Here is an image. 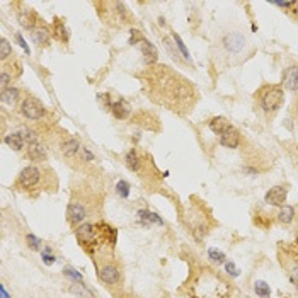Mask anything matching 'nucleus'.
Listing matches in <instances>:
<instances>
[{
    "instance_id": "obj_1",
    "label": "nucleus",
    "mask_w": 298,
    "mask_h": 298,
    "mask_svg": "<svg viewBox=\"0 0 298 298\" xmlns=\"http://www.w3.org/2000/svg\"><path fill=\"white\" fill-rule=\"evenodd\" d=\"M145 95L178 116H189L200 103V90L188 77L169 65L157 63L136 72Z\"/></svg>"
},
{
    "instance_id": "obj_2",
    "label": "nucleus",
    "mask_w": 298,
    "mask_h": 298,
    "mask_svg": "<svg viewBox=\"0 0 298 298\" xmlns=\"http://www.w3.org/2000/svg\"><path fill=\"white\" fill-rule=\"evenodd\" d=\"M70 201L67 205V221L75 230L85 221L101 213L103 210L104 193L94 186L90 179L77 178L70 188Z\"/></svg>"
},
{
    "instance_id": "obj_3",
    "label": "nucleus",
    "mask_w": 298,
    "mask_h": 298,
    "mask_svg": "<svg viewBox=\"0 0 298 298\" xmlns=\"http://www.w3.org/2000/svg\"><path fill=\"white\" fill-rule=\"evenodd\" d=\"M254 43L247 38L245 33L239 29H229L220 34L218 39L213 43L211 57L215 65L221 68H234L249 60L254 53Z\"/></svg>"
},
{
    "instance_id": "obj_4",
    "label": "nucleus",
    "mask_w": 298,
    "mask_h": 298,
    "mask_svg": "<svg viewBox=\"0 0 298 298\" xmlns=\"http://www.w3.org/2000/svg\"><path fill=\"white\" fill-rule=\"evenodd\" d=\"M189 298H232L234 285L225 275L215 267L201 266L188 281Z\"/></svg>"
},
{
    "instance_id": "obj_5",
    "label": "nucleus",
    "mask_w": 298,
    "mask_h": 298,
    "mask_svg": "<svg viewBox=\"0 0 298 298\" xmlns=\"http://www.w3.org/2000/svg\"><path fill=\"white\" fill-rule=\"evenodd\" d=\"M75 237H77L79 245L90 259H94L99 252L113 249L116 247V239H118V230L113 225H109L104 220L85 221L75 229Z\"/></svg>"
},
{
    "instance_id": "obj_6",
    "label": "nucleus",
    "mask_w": 298,
    "mask_h": 298,
    "mask_svg": "<svg viewBox=\"0 0 298 298\" xmlns=\"http://www.w3.org/2000/svg\"><path fill=\"white\" fill-rule=\"evenodd\" d=\"M12 189L28 196H39L41 193H57L58 178L57 172L46 164H34L24 167L17 174Z\"/></svg>"
},
{
    "instance_id": "obj_7",
    "label": "nucleus",
    "mask_w": 298,
    "mask_h": 298,
    "mask_svg": "<svg viewBox=\"0 0 298 298\" xmlns=\"http://www.w3.org/2000/svg\"><path fill=\"white\" fill-rule=\"evenodd\" d=\"M285 103V89L281 84H262L254 92V108L256 113L266 123H271L275 116L280 113Z\"/></svg>"
},
{
    "instance_id": "obj_8",
    "label": "nucleus",
    "mask_w": 298,
    "mask_h": 298,
    "mask_svg": "<svg viewBox=\"0 0 298 298\" xmlns=\"http://www.w3.org/2000/svg\"><path fill=\"white\" fill-rule=\"evenodd\" d=\"M95 271H97L99 281L106 288H109L111 293H116V290L123 288V266L114 256L113 249L99 252L92 259Z\"/></svg>"
},
{
    "instance_id": "obj_9",
    "label": "nucleus",
    "mask_w": 298,
    "mask_h": 298,
    "mask_svg": "<svg viewBox=\"0 0 298 298\" xmlns=\"http://www.w3.org/2000/svg\"><path fill=\"white\" fill-rule=\"evenodd\" d=\"M183 221L189 229L191 235L196 242H203L208 237L211 227L215 225L213 218H211L210 210H206V206L201 203H189L188 210L183 216Z\"/></svg>"
},
{
    "instance_id": "obj_10",
    "label": "nucleus",
    "mask_w": 298,
    "mask_h": 298,
    "mask_svg": "<svg viewBox=\"0 0 298 298\" xmlns=\"http://www.w3.org/2000/svg\"><path fill=\"white\" fill-rule=\"evenodd\" d=\"M94 7L97 9L103 22L111 28H125L135 22L130 9L123 2H95Z\"/></svg>"
},
{
    "instance_id": "obj_11",
    "label": "nucleus",
    "mask_w": 298,
    "mask_h": 298,
    "mask_svg": "<svg viewBox=\"0 0 298 298\" xmlns=\"http://www.w3.org/2000/svg\"><path fill=\"white\" fill-rule=\"evenodd\" d=\"M125 164L131 172H135L141 181H155L159 179L157 167H155L152 157L141 152L140 148H131L125 155Z\"/></svg>"
},
{
    "instance_id": "obj_12",
    "label": "nucleus",
    "mask_w": 298,
    "mask_h": 298,
    "mask_svg": "<svg viewBox=\"0 0 298 298\" xmlns=\"http://www.w3.org/2000/svg\"><path fill=\"white\" fill-rule=\"evenodd\" d=\"M19 111L29 121H38L39 123V121H44L48 118V108L43 104L41 99L34 97V95H26L19 106Z\"/></svg>"
},
{
    "instance_id": "obj_13",
    "label": "nucleus",
    "mask_w": 298,
    "mask_h": 298,
    "mask_svg": "<svg viewBox=\"0 0 298 298\" xmlns=\"http://www.w3.org/2000/svg\"><path fill=\"white\" fill-rule=\"evenodd\" d=\"M22 75V63L16 55L11 57L7 62L2 63V68H0V87L7 89L12 87V84Z\"/></svg>"
},
{
    "instance_id": "obj_14",
    "label": "nucleus",
    "mask_w": 298,
    "mask_h": 298,
    "mask_svg": "<svg viewBox=\"0 0 298 298\" xmlns=\"http://www.w3.org/2000/svg\"><path fill=\"white\" fill-rule=\"evenodd\" d=\"M31 39L38 48H49L52 46L53 34H52V28H49V24L44 22L43 19H39L36 28L31 31Z\"/></svg>"
},
{
    "instance_id": "obj_15",
    "label": "nucleus",
    "mask_w": 298,
    "mask_h": 298,
    "mask_svg": "<svg viewBox=\"0 0 298 298\" xmlns=\"http://www.w3.org/2000/svg\"><path fill=\"white\" fill-rule=\"evenodd\" d=\"M19 11H17V21H19V24L26 29V31H29L31 33L34 28H36V24L39 22V17L38 14H36V11H33V9H29L26 4H22V2H19Z\"/></svg>"
},
{
    "instance_id": "obj_16",
    "label": "nucleus",
    "mask_w": 298,
    "mask_h": 298,
    "mask_svg": "<svg viewBox=\"0 0 298 298\" xmlns=\"http://www.w3.org/2000/svg\"><path fill=\"white\" fill-rule=\"evenodd\" d=\"M278 259H280V264H281L283 269H285L286 276L290 278V281L298 288V261L281 249H280V252H278Z\"/></svg>"
},
{
    "instance_id": "obj_17",
    "label": "nucleus",
    "mask_w": 298,
    "mask_h": 298,
    "mask_svg": "<svg viewBox=\"0 0 298 298\" xmlns=\"http://www.w3.org/2000/svg\"><path fill=\"white\" fill-rule=\"evenodd\" d=\"M286 198H288V186L278 184V186H272L264 194V203L269 206H275V208H281V206H285Z\"/></svg>"
},
{
    "instance_id": "obj_18",
    "label": "nucleus",
    "mask_w": 298,
    "mask_h": 298,
    "mask_svg": "<svg viewBox=\"0 0 298 298\" xmlns=\"http://www.w3.org/2000/svg\"><path fill=\"white\" fill-rule=\"evenodd\" d=\"M52 28V34H53V39L58 41L60 44H68L70 41V33H68V28H67V22H65L63 17H53V22L49 24Z\"/></svg>"
},
{
    "instance_id": "obj_19",
    "label": "nucleus",
    "mask_w": 298,
    "mask_h": 298,
    "mask_svg": "<svg viewBox=\"0 0 298 298\" xmlns=\"http://www.w3.org/2000/svg\"><path fill=\"white\" fill-rule=\"evenodd\" d=\"M281 87L298 92V65H290L281 73Z\"/></svg>"
},
{
    "instance_id": "obj_20",
    "label": "nucleus",
    "mask_w": 298,
    "mask_h": 298,
    "mask_svg": "<svg viewBox=\"0 0 298 298\" xmlns=\"http://www.w3.org/2000/svg\"><path fill=\"white\" fill-rule=\"evenodd\" d=\"M218 141L221 146H225V148H239V145L242 143V133L239 130L235 128V126H232L230 130H227L224 135L218 136Z\"/></svg>"
},
{
    "instance_id": "obj_21",
    "label": "nucleus",
    "mask_w": 298,
    "mask_h": 298,
    "mask_svg": "<svg viewBox=\"0 0 298 298\" xmlns=\"http://www.w3.org/2000/svg\"><path fill=\"white\" fill-rule=\"evenodd\" d=\"M26 157L31 160V162H36V164H44L48 160V152L44 148V145L38 143H31V145H26Z\"/></svg>"
},
{
    "instance_id": "obj_22",
    "label": "nucleus",
    "mask_w": 298,
    "mask_h": 298,
    "mask_svg": "<svg viewBox=\"0 0 298 298\" xmlns=\"http://www.w3.org/2000/svg\"><path fill=\"white\" fill-rule=\"evenodd\" d=\"M140 49H141V55H143V62L146 67H152V65H157L159 62V49L154 46L148 39L140 43Z\"/></svg>"
},
{
    "instance_id": "obj_23",
    "label": "nucleus",
    "mask_w": 298,
    "mask_h": 298,
    "mask_svg": "<svg viewBox=\"0 0 298 298\" xmlns=\"http://www.w3.org/2000/svg\"><path fill=\"white\" fill-rule=\"evenodd\" d=\"M24 97H26V95H22V92L17 87L2 89V103L6 106H9V108H16V106H21Z\"/></svg>"
},
{
    "instance_id": "obj_24",
    "label": "nucleus",
    "mask_w": 298,
    "mask_h": 298,
    "mask_svg": "<svg viewBox=\"0 0 298 298\" xmlns=\"http://www.w3.org/2000/svg\"><path fill=\"white\" fill-rule=\"evenodd\" d=\"M296 208L293 205H285L281 206L280 210H278L276 213V221L281 225H291L293 221L296 220Z\"/></svg>"
},
{
    "instance_id": "obj_25",
    "label": "nucleus",
    "mask_w": 298,
    "mask_h": 298,
    "mask_svg": "<svg viewBox=\"0 0 298 298\" xmlns=\"http://www.w3.org/2000/svg\"><path fill=\"white\" fill-rule=\"evenodd\" d=\"M232 125L229 119L225 118V116H215V118H211L210 121H208V128L213 131L215 135H224L227 130H230L232 128Z\"/></svg>"
},
{
    "instance_id": "obj_26",
    "label": "nucleus",
    "mask_w": 298,
    "mask_h": 298,
    "mask_svg": "<svg viewBox=\"0 0 298 298\" xmlns=\"http://www.w3.org/2000/svg\"><path fill=\"white\" fill-rule=\"evenodd\" d=\"M111 113H113V116L116 119H126L130 116V104L126 103L125 99H118V101H114L113 106H111Z\"/></svg>"
},
{
    "instance_id": "obj_27",
    "label": "nucleus",
    "mask_w": 298,
    "mask_h": 298,
    "mask_svg": "<svg viewBox=\"0 0 298 298\" xmlns=\"http://www.w3.org/2000/svg\"><path fill=\"white\" fill-rule=\"evenodd\" d=\"M4 143L7 146H11L12 150H16V152H22L24 145H26V140H24L22 133H9L4 136Z\"/></svg>"
},
{
    "instance_id": "obj_28",
    "label": "nucleus",
    "mask_w": 298,
    "mask_h": 298,
    "mask_svg": "<svg viewBox=\"0 0 298 298\" xmlns=\"http://www.w3.org/2000/svg\"><path fill=\"white\" fill-rule=\"evenodd\" d=\"M272 4L281 7L288 16H291L295 21H298V2H272Z\"/></svg>"
},
{
    "instance_id": "obj_29",
    "label": "nucleus",
    "mask_w": 298,
    "mask_h": 298,
    "mask_svg": "<svg viewBox=\"0 0 298 298\" xmlns=\"http://www.w3.org/2000/svg\"><path fill=\"white\" fill-rule=\"evenodd\" d=\"M14 57V49L11 46V43L7 41L6 38L0 39V62H7L9 58Z\"/></svg>"
},
{
    "instance_id": "obj_30",
    "label": "nucleus",
    "mask_w": 298,
    "mask_h": 298,
    "mask_svg": "<svg viewBox=\"0 0 298 298\" xmlns=\"http://www.w3.org/2000/svg\"><path fill=\"white\" fill-rule=\"evenodd\" d=\"M254 291L257 293V296L259 298H269L271 296V286L262 280L254 283Z\"/></svg>"
},
{
    "instance_id": "obj_31",
    "label": "nucleus",
    "mask_w": 298,
    "mask_h": 298,
    "mask_svg": "<svg viewBox=\"0 0 298 298\" xmlns=\"http://www.w3.org/2000/svg\"><path fill=\"white\" fill-rule=\"evenodd\" d=\"M41 239H38L36 235H33V234H26V245L29 247L31 251L34 252H38L39 249H41Z\"/></svg>"
},
{
    "instance_id": "obj_32",
    "label": "nucleus",
    "mask_w": 298,
    "mask_h": 298,
    "mask_svg": "<svg viewBox=\"0 0 298 298\" xmlns=\"http://www.w3.org/2000/svg\"><path fill=\"white\" fill-rule=\"evenodd\" d=\"M208 256H210V259L213 261L216 266L225 264V262H227L225 254H224L221 251H218V249H210V251H208Z\"/></svg>"
},
{
    "instance_id": "obj_33",
    "label": "nucleus",
    "mask_w": 298,
    "mask_h": 298,
    "mask_svg": "<svg viewBox=\"0 0 298 298\" xmlns=\"http://www.w3.org/2000/svg\"><path fill=\"white\" fill-rule=\"evenodd\" d=\"M160 39H162V43L165 44V49H167V52H169V55H170V57H172L174 60H178V62H181L178 48H172V44H170V39H169V36H165V34H162V36H160Z\"/></svg>"
},
{
    "instance_id": "obj_34",
    "label": "nucleus",
    "mask_w": 298,
    "mask_h": 298,
    "mask_svg": "<svg viewBox=\"0 0 298 298\" xmlns=\"http://www.w3.org/2000/svg\"><path fill=\"white\" fill-rule=\"evenodd\" d=\"M116 193H118V196H121V198H128L130 194V184L126 183V181L121 179L118 184H116Z\"/></svg>"
},
{
    "instance_id": "obj_35",
    "label": "nucleus",
    "mask_w": 298,
    "mask_h": 298,
    "mask_svg": "<svg viewBox=\"0 0 298 298\" xmlns=\"http://www.w3.org/2000/svg\"><path fill=\"white\" fill-rule=\"evenodd\" d=\"M172 38H174V43L178 44V48H179V52H181V55L186 58V60H189L191 62V57H189V53H188V49H186V46H184V43L181 41V38H179V34H176V33H172Z\"/></svg>"
},
{
    "instance_id": "obj_36",
    "label": "nucleus",
    "mask_w": 298,
    "mask_h": 298,
    "mask_svg": "<svg viewBox=\"0 0 298 298\" xmlns=\"http://www.w3.org/2000/svg\"><path fill=\"white\" fill-rule=\"evenodd\" d=\"M145 36L141 34L138 29H131V39H130V44H138V43H141V41H145Z\"/></svg>"
},
{
    "instance_id": "obj_37",
    "label": "nucleus",
    "mask_w": 298,
    "mask_h": 298,
    "mask_svg": "<svg viewBox=\"0 0 298 298\" xmlns=\"http://www.w3.org/2000/svg\"><path fill=\"white\" fill-rule=\"evenodd\" d=\"M41 259H43V262H44V264H46V266H52L53 262L57 261V259H55V256L52 254V249L41 251Z\"/></svg>"
},
{
    "instance_id": "obj_38",
    "label": "nucleus",
    "mask_w": 298,
    "mask_h": 298,
    "mask_svg": "<svg viewBox=\"0 0 298 298\" xmlns=\"http://www.w3.org/2000/svg\"><path fill=\"white\" fill-rule=\"evenodd\" d=\"M63 275H65V276H68V278H72V280H75V281L82 283V275H79V272L75 271V269H72V267H65V269H63Z\"/></svg>"
},
{
    "instance_id": "obj_39",
    "label": "nucleus",
    "mask_w": 298,
    "mask_h": 298,
    "mask_svg": "<svg viewBox=\"0 0 298 298\" xmlns=\"http://www.w3.org/2000/svg\"><path fill=\"white\" fill-rule=\"evenodd\" d=\"M290 146H293V148H286L288 150V155H290V159L293 160L295 167H298V145L290 143Z\"/></svg>"
},
{
    "instance_id": "obj_40",
    "label": "nucleus",
    "mask_w": 298,
    "mask_h": 298,
    "mask_svg": "<svg viewBox=\"0 0 298 298\" xmlns=\"http://www.w3.org/2000/svg\"><path fill=\"white\" fill-rule=\"evenodd\" d=\"M291 116H293V119H295V125L298 126V95L291 104Z\"/></svg>"
},
{
    "instance_id": "obj_41",
    "label": "nucleus",
    "mask_w": 298,
    "mask_h": 298,
    "mask_svg": "<svg viewBox=\"0 0 298 298\" xmlns=\"http://www.w3.org/2000/svg\"><path fill=\"white\" fill-rule=\"evenodd\" d=\"M225 267H227V272H229V275H232V276H239V269H237V267H235V264H234V262H229V261H227L225 262Z\"/></svg>"
},
{
    "instance_id": "obj_42",
    "label": "nucleus",
    "mask_w": 298,
    "mask_h": 298,
    "mask_svg": "<svg viewBox=\"0 0 298 298\" xmlns=\"http://www.w3.org/2000/svg\"><path fill=\"white\" fill-rule=\"evenodd\" d=\"M16 38H17V43L21 44V46H22L24 49H26V53L29 55V48H28V44L24 43V39H22V36H21V34H16Z\"/></svg>"
},
{
    "instance_id": "obj_43",
    "label": "nucleus",
    "mask_w": 298,
    "mask_h": 298,
    "mask_svg": "<svg viewBox=\"0 0 298 298\" xmlns=\"http://www.w3.org/2000/svg\"><path fill=\"white\" fill-rule=\"evenodd\" d=\"M0 293H2V298H11L9 296V293H7V290H6V286H0Z\"/></svg>"
},
{
    "instance_id": "obj_44",
    "label": "nucleus",
    "mask_w": 298,
    "mask_h": 298,
    "mask_svg": "<svg viewBox=\"0 0 298 298\" xmlns=\"http://www.w3.org/2000/svg\"><path fill=\"white\" fill-rule=\"evenodd\" d=\"M232 298H249L247 295H237V296H232Z\"/></svg>"
}]
</instances>
